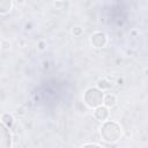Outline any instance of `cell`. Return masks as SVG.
Returning a JSON list of instances; mask_svg holds the SVG:
<instances>
[{
	"instance_id": "obj_10",
	"label": "cell",
	"mask_w": 148,
	"mask_h": 148,
	"mask_svg": "<svg viewBox=\"0 0 148 148\" xmlns=\"http://www.w3.org/2000/svg\"><path fill=\"white\" fill-rule=\"evenodd\" d=\"M72 32H73L74 36H80V35L83 32V30H82V28H80V27H74L73 30H72Z\"/></svg>"
},
{
	"instance_id": "obj_12",
	"label": "cell",
	"mask_w": 148,
	"mask_h": 148,
	"mask_svg": "<svg viewBox=\"0 0 148 148\" xmlns=\"http://www.w3.org/2000/svg\"><path fill=\"white\" fill-rule=\"evenodd\" d=\"M81 148H102V147H99L98 145H94V143H88V145H84V146H82Z\"/></svg>"
},
{
	"instance_id": "obj_9",
	"label": "cell",
	"mask_w": 148,
	"mask_h": 148,
	"mask_svg": "<svg viewBox=\"0 0 148 148\" xmlns=\"http://www.w3.org/2000/svg\"><path fill=\"white\" fill-rule=\"evenodd\" d=\"M97 86H98V89L99 90H108V89L111 88L112 84H111V82L108 79H101V80H98Z\"/></svg>"
},
{
	"instance_id": "obj_5",
	"label": "cell",
	"mask_w": 148,
	"mask_h": 148,
	"mask_svg": "<svg viewBox=\"0 0 148 148\" xmlns=\"http://www.w3.org/2000/svg\"><path fill=\"white\" fill-rule=\"evenodd\" d=\"M94 116L97 120H101V121H104L108 117H109V110L106 106L104 105H101V106H97L95 109V112H94Z\"/></svg>"
},
{
	"instance_id": "obj_7",
	"label": "cell",
	"mask_w": 148,
	"mask_h": 148,
	"mask_svg": "<svg viewBox=\"0 0 148 148\" xmlns=\"http://www.w3.org/2000/svg\"><path fill=\"white\" fill-rule=\"evenodd\" d=\"M13 7V2L10 0H0V14L8 13Z\"/></svg>"
},
{
	"instance_id": "obj_1",
	"label": "cell",
	"mask_w": 148,
	"mask_h": 148,
	"mask_svg": "<svg viewBox=\"0 0 148 148\" xmlns=\"http://www.w3.org/2000/svg\"><path fill=\"white\" fill-rule=\"evenodd\" d=\"M101 136L105 142L109 143L117 142L121 136L120 125L112 120L105 121L101 127Z\"/></svg>"
},
{
	"instance_id": "obj_6",
	"label": "cell",
	"mask_w": 148,
	"mask_h": 148,
	"mask_svg": "<svg viewBox=\"0 0 148 148\" xmlns=\"http://www.w3.org/2000/svg\"><path fill=\"white\" fill-rule=\"evenodd\" d=\"M1 123L7 127V128H10L13 125H14V117L10 114V113H3L1 116Z\"/></svg>"
},
{
	"instance_id": "obj_4",
	"label": "cell",
	"mask_w": 148,
	"mask_h": 148,
	"mask_svg": "<svg viewBox=\"0 0 148 148\" xmlns=\"http://www.w3.org/2000/svg\"><path fill=\"white\" fill-rule=\"evenodd\" d=\"M106 42H108L106 35H105L104 32H102V31H96V32H94V34L91 35V37H90V43H91V45L95 46V47H97V49L105 46Z\"/></svg>"
},
{
	"instance_id": "obj_8",
	"label": "cell",
	"mask_w": 148,
	"mask_h": 148,
	"mask_svg": "<svg viewBox=\"0 0 148 148\" xmlns=\"http://www.w3.org/2000/svg\"><path fill=\"white\" fill-rule=\"evenodd\" d=\"M116 102H117V98H116V96L112 95V94H108V95H105V96L103 97V103L105 104L106 108L113 106V105L116 104Z\"/></svg>"
},
{
	"instance_id": "obj_2",
	"label": "cell",
	"mask_w": 148,
	"mask_h": 148,
	"mask_svg": "<svg viewBox=\"0 0 148 148\" xmlns=\"http://www.w3.org/2000/svg\"><path fill=\"white\" fill-rule=\"evenodd\" d=\"M103 97L104 94L102 92V90H99L98 88H88L83 95V101L84 103L89 106V108H97L101 106L103 103Z\"/></svg>"
},
{
	"instance_id": "obj_3",
	"label": "cell",
	"mask_w": 148,
	"mask_h": 148,
	"mask_svg": "<svg viewBox=\"0 0 148 148\" xmlns=\"http://www.w3.org/2000/svg\"><path fill=\"white\" fill-rule=\"evenodd\" d=\"M12 146V135L9 130L0 121V148H10Z\"/></svg>"
},
{
	"instance_id": "obj_11",
	"label": "cell",
	"mask_w": 148,
	"mask_h": 148,
	"mask_svg": "<svg viewBox=\"0 0 148 148\" xmlns=\"http://www.w3.org/2000/svg\"><path fill=\"white\" fill-rule=\"evenodd\" d=\"M37 49L38 50H45L46 49V42L45 40H39L37 43Z\"/></svg>"
}]
</instances>
